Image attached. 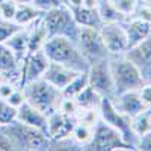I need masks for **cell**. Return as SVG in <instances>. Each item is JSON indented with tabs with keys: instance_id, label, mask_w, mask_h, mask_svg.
<instances>
[{
	"instance_id": "cell-12",
	"label": "cell",
	"mask_w": 151,
	"mask_h": 151,
	"mask_svg": "<svg viewBox=\"0 0 151 151\" xmlns=\"http://www.w3.org/2000/svg\"><path fill=\"white\" fill-rule=\"evenodd\" d=\"M74 124H76L74 116L67 115V113L60 112V110H55L53 113L47 115L45 134H47L53 142H59V141L70 139Z\"/></svg>"
},
{
	"instance_id": "cell-27",
	"label": "cell",
	"mask_w": 151,
	"mask_h": 151,
	"mask_svg": "<svg viewBox=\"0 0 151 151\" xmlns=\"http://www.w3.org/2000/svg\"><path fill=\"white\" fill-rule=\"evenodd\" d=\"M88 85H89V82H88V71H82V73H79L77 76H76L64 89H62V95L74 98Z\"/></svg>"
},
{
	"instance_id": "cell-34",
	"label": "cell",
	"mask_w": 151,
	"mask_h": 151,
	"mask_svg": "<svg viewBox=\"0 0 151 151\" xmlns=\"http://www.w3.org/2000/svg\"><path fill=\"white\" fill-rule=\"evenodd\" d=\"M6 101L11 104V106H14L15 109H18L24 101H26V97H24V92L21 88H15L14 92H12L8 98H6Z\"/></svg>"
},
{
	"instance_id": "cell-39",
	"label": "cell",
	"mask_w": 151,
	"mask_h": 151,
	"mask_svg": "<svg viewBox=\"0 0 151 151\" xmlns=\"http://www.w3.org/2000/svg\"><path fill=\"white\" fill-rule=\"evenodd\" d=\"M98 0H83V6L86 8H97Z\"/></svg>"
},
{
	"instance_id": "cell-40",
	"label": "cell",
	"mask_w": 151,
	"mask_h": 151,
	"mask_svg": "<svg viewBox=\"0 0 151 151\" xmlns=\"http://www.w3.org/2000/svg\"><path fill=\"white\" fill-rule=\"evenodd\" d=\"M17 3H32V0H15Z\"/></svg>"
},
{
	"instance_id": "cell-37",
	"label": "cell",
	"mask_w": 151,
	"mask_h": 151,
	"mask_svg": "<svg viewBox=\"0 0 151 151\" xmlns=\"http://www.w3.org/2000/svg\"><path fill=\"white\" fill-rule=\"evenodd\" d=\"M12 150H15V147L12 144L11 137L0 130V151H12Z\"/></svg>"
},
{
	"instance_id": "cell-32",
	"label": "cell",
	"mask_w": 151,
	"mask_h": 151,
	"mask_svg": "<svg viewBox=\"0 0 151 151\" xmlns=\"http://www.w3.org/2000/svg\"><path fill=\"white\" fill-rule=\"evenodd\" d=\"M32 5L42 12H47L53 8L62 6L64 5V0H32Z\"/></svg>"
},
{
	"instance_id": "cell-19",
	"label": "cell",
	"mask_w": 151,
	"mask_h": 151,
	"mask_svg": "<svg viewBox=\"0 0 151 151\" xmlns=\"http://www.w3.org/2000/svg\"><path fill=\"white\" fill-rule=\"evenodd\" d=\"M71 14L76 20V23L80 27H92L100 30L103 26V21L100 18L97 8H86V6H79V8H70Z\"/></svg>"
},
{
	"instance_id": "cell-18",
	"label": "cell",
	"mask_w": 151,
	"mask_h": 151,
	"mask_svg": "<svg viewBox=\"0 0 151 151\" xmlns=\"http://www.w3.org/2000/svg\"><path fill=\"white\" fill-rule=\"evenodd\" d=\"M17 121L32 125V127H36L42 132H45L47 129V115L42 113L41 110H38L36 107H33L27 101H24L17 109Z\"/></svg>"
},
{
	"instance_id": "cell-17",
	"label": "cell",
	"mask_w": 151,
	"mask_h": 151,
	"mask_svg": "<svg viewBox=\"0 0 151 151\" xmlns=\"http://www.w3.org/2000/svg\"><path fill=\"white\" fill-rule=\"evenodd\" d=\"M122 26H124L125 35H127L129 48L136 45V44H139V42H142L144 40H147L148 36H151V24L144 21V20L129 17L127 21L122 23Z\"/></svg>"
},
{
	"instance_id": "cell-14",
	"label": "cell",
	"mask_w": 151,
	"mask_h": 151,
	"mask_svg": "<svg viewBox=\"0 0 151 151\" xmlns=\"http://www.w3.org/2000/svg\"><path fill=\"white\" fill-rule=\"evenodd\" d=\"M0 76L5 80L15 83L17 86L20 85L21 65L5 42H0Z\"/></svg>"
},
{
	"instance_id": "cell-36",
	"label": "cell",
	"mask_w": 151,
	"mask_h": 151,
	"mask_svg": "<svg viewBox=\"0 0 151 151\" xmlns=\"http://www.w3.org/2000/svg\"><path fill=\"white\" fill-rule=\"evenodd\" d=\"M15 88H18L15 83H12L9 80H2V82H0V98L6 100L12 92H14Z\"/></svg>"
},
{
	"instance_id": "cell-28",
	"label": "cell",
	"mask_w": 151,
	"mask_h": 151,
	"mask_svg": "<svg viewBox=\"0 0 151 151\" xmlns=\"http://www.w3.org/2000/svg\"><path fill=\"white\" fill-rule=\"evenodd\" d=\"M130 17L144 20L151 24V2L150 0H139Z\"/></svg>"
},
{
	"instance_id": "cell-9",
	"label": "cell",
	"mask_w": 151,
	"mask_h": 151,
	"mask_svg": "<svg viewBox=\"0 0 151 151\" xmlns=\"http://www.w3.org/2000/svg\"><path fill=\"white\" fill-rule=\"evenodd\" d=\"M77 47L85 56V59L92 64L100 59H107L109 52L104 45V41L101 38V33L92 27H80L79 38H77Z\"/></svg>"
},
{
	"instance_id": "cell-10",
	"label": "cell",
	"mask_w": 151,
	"mask_h": 151,
	"mask_svg": "<svg viewBox=\"0 0 151 151\" xmlns=\"http://www.w3.org/2000/svg\"><path fill=\"white\" fill-rule=\"evenodd\" d=\"M104 45L109 52V56H119L129 48L127 35H125L122 23H104L100 29Z\"/></svg>"
},
{
	"instance_id": "cell-33",
	"label": "cell",
	"mask_w": 151,
	"mask_h": 151,
	"mask_svg": "<svg viewBox=\"0 0 151 151\" xmlns=\"http://www.w3.org/2000/svg\"><path fill=\"white\" fill-rule=\"evenodd\" d=\"M60 112L67 113V115H74V112L77 110V104H76V100L74 98H70V97H62L60 100V104H59V109Z\"/></svg>"
},
{
	"instance_id": "cell-26",
	"label": "cell",
	"mask_w": 151,
	"mask_h": 151,
	"mask_svg": "<svg viewBox=\"0 0 151 151\" xmlns=\"http://www.w3.org/2000/svg\"><path fill=\"white\" fill-rule=\"evenodd\" d=\"M92 133H94V125L76 121L74 127H73V132H71V139L74 141V144L79 148L83 150L85 145L91 141Z\"/></svg>"
},
{
	"instance_id": "cell-16",
	"label": "cell",
	"mask_w": 151,
	"mask_h": 151,
	"mask_svg": "<svg viewBox=\"0 0 151 151\" xmlns=\"http://www.w3.org/2000/svg\"><path fill=\"white\" fill-rule=\"evenodd\" d=\"M112 100L113 106L116 107V110H119L121 113H124L125 116L129 118H133L134 115H137L139 112L148 109L144 106L142 100L139 97V92H137V89L134 91H127V92H122V94H118L115 95Z\"/></svg>"
},
{
	"instance_id": "cell-13",
	"label": "cell",
	"mask_w": 151,
	"mask_h": 151,
	"mask_svg": "<svg viewBox=\"0 0 151 151\" xmlns=\"http://www.w3.org/2000/svg\"><path fill=\"white\" fill-rule=\"evenodd\" d=\"M124 58H127L139 70L145 82H151V36L127 48L124 52Z\"/></svg>"
},
{
	"instance_id": "cell-1",
	"label": "cell",
	"mask_w": 151,
	"mask_h": 151,
	"mask_svg": "<svg viewBox=\"0 0 151 151\" xmlns=\"http://www.w3.org/2000/svg\"><path fill=\"white\" fill-rule=\"evenodd\" d=\"M42 50L47 55L48 60L62 64L71 70L82 73V71H88V68H89V62L85 59V56L79 50L77 44L65 36L48 38L42 47Z\"/></svg>"
},
{
	"instance_id": "cell-22",
	"label": "cell",
	"mask_w": 151,
	"mask_h": 151,
	"mask_svg": "<svg viewBox=\"0 0 151 151\" xmlns=\"http://www.w3.org/2000/svg\"><path fill=\"white\" fill-rule=\"evenodd\" d=\"M44 12L40 11L38 8H35L32 3H18L17 12H15V17L14 21L21 27H26L30 26L33 21H36L40 17H42Z\"/></svg>"
},
{
	"instance_id": "cell-38",
	"label": "cell",
	"mask_w": 151,
	"mask_h": 151,
	"mask_svg": "<svg viewBox=\"0 0 151 151\" xmlns=\"http://www.w3.org/2000/svg\"><path fill=\"white\" fill-rule=\"evenodd\" d=\"M137 150L151 151V132L139 137V142H137Z\"/></svg>"
},
{
	"instance_id": "cell-2",
	"label": "cell",
	"mask_w": 151,
	"mask_h": 151,
	"mask_svg": "<svg viewBox=\"0 0 151 151\" xmlns=\"http://www.w3.org/2000/svg\"><path fill=\"white\" fill-rule=\"evenodd\" d=\"M3 133H6L15 150L21 151H44V150H52L53 141L45 134V132L32 127V125L23 124L20 121H12L9 124H5L0 127Z\"/></svg>"
},
{
	"instance_id": "cell-3",
	"label": "cell",
	"mask_w": 151,
	"mask_h": 151,
	"mask_svg": "<svg viewBox=\"0 0 151 151\" xmlns=\"http://www.w3.org/2000/svg\"><path fill=\"white\" fill-rule=\"evenodd\" d=\"M23 92L26 97V101L30 103L33 107L41 110L45 115H50L55 110L59 109L60 100H62V91L50 85L44 79H38L27 82L23 86Z\"/></svg>"
},
{
	"instance_id": "cell-20",
	"label": "cell",
	"mask_w": 151,
	"mask_h": 151,
	"mask_svg": "<svg viewBox=\"0 0 151 151\" xmlns=\"http://www.w3.org/2000/svg\"><path fill=\"white\" fill-rule=\"evenodd\" d=\"M5 44L11 48V52L15 55L17 60L21 64L23 59L26 58L27 53H29V32H27V26L17 30Z\"/></svg>"
},
{
	"instance_id": "cell-41",
	"label": "cell",
	"mask_w": 151,
	"mask_h": 151,
	"mask_svg": "<svg viewBox=\"0 0 151 151\" xmlns=\"http://www.w3.org/2000/svg\"><path fill=\"white\" fill-rule=\"evenodd\" d=\"M2 2H3V0H0V3H2Z\"/></svg>"
},
{
	"instance_id": "cell-21",
	"label": "cell",
	"mask_w": 151,
	"mask_h": 151,
	"mask_svg": "<svg viewBox=\"0 0 151 151\" xmlns=\"http://www.w3.org/2000/svg\"><path fill=\"white\" fill-rule=\"evenodd\" d=\"M27 32H29V53L41 50L44 47L45 41L48 40V32H47L42 17L33 21L30 26H27Z\"/></svg>"
},
{
	"instance_id": "cell-23",
	"label": "cell",
	"mask_w": 151,
	"mask_h": 151,
	"mask_svg": "<svg viewBox=\"0 0 151 151\" xmlns=\"http://www.w3.org/2000/svg\"><path fill=\"white\" fill-rule=\"evenodd\" d=\"M76 104L77 107H83V109H97L100 110V104H101L103 97L100 95L92 86H85L83 89L74 97Z\"/></svg>"
},
{
	"instance_id": "cell-4",
	"label": "cell",
	"mask_w": 151,
	"mask_h": 151,
	"mask_svg": "<svg viewBox=\"0 0 151 151\" xmlns=\"http://www.w3.org/2000/svg\"><path fill=\"white\" fill-rule=\"evenodd\" d=\"M109 64H110L113 83H115V95L139 89L145 83L139 70L127 58H124V55L109 56Z\"/></svg>"
},
{
	"instance_id": "cell-15",
	"label": "cell",
	"mask_w": 151,
	"mask_h": 151,
	"mask_svg": "<svg viewBox=\"0 0 151 151\" xmlns=\"http://www.w3.org/2000/svg\"><path fill=\"white\" fill-rule=\"evenodd\" d=\"M77 74H79V71L71 70V68L62 65V64L50 60L41 79H44L45 82H48L50 85H53L55 88H58V89L62 91Z\"/></svg>"
},
{
	"instance_id": "cell-7",
	"label": "cell",
	"mask_w": 151,
	"mask_h": 151,
	"mask_svg": "<svg viewBox=\"0 0 151 151\" xmlns=\"http://www.w3.org/2000/svg\"><path fill=\"white\" fill-rule=\"evenodd\" d=\"M100 118H101L104 122H107L109 125H112L115 130H118L119 134L122 136V139L133 150H137L139 137H137L134 134V132L132 130L130 118L125 116L119 110H116V107L113 106L110 98H103L101 100V104H100Z\"/></svg>"
},
{
	"instance_id": "cell-5",
	"label": "cell",
	"mask_w": 151,
	"mask_h": 151,
	"mask_svg": "<svg viewBox=\"0 0 151 151\" xmlns=\"http://www.w3.org/2000/svg\"><path fill=\"white\" fill-rule=\"evenodd\" d=\"M42 20L48 32V38L52 36H65L68 40L77 42L80 26L76 23L68 6L62 5L53 8L42 14Z\"/></svg>"
},
{
	"instance_id": "cell-25",
	"label": "cell",
	"mask_w": 151,
	"mask_h": 151,
	"mask_svg": "<svg viewBox=\"0 0 151 151\" xmlns=\"http://www.w3.org/2000/svg\"><path fill=\"white\" fill-rule=\"evenodd\" d=\"M130 124H132V130L134 132L137 137L150 133L151 132V107L139 112L137 115L130 118Z\"/></svg>"
},
{
	"instance_id": "cell-42",
	"label": "cell",
	"mask_w": 151,
	"mask_h": 151,
	"mask_svg": "<svg viewBox=\"0 0 151 151\" xmlns=\"http://www.w3.org/2000/svg\"><path fill=\"white\" fill-rule=\"evenodd\" d=\"M150 2H151V0H150Z\"/></svg>"
},
{
	"instance_id": "cell-6",
	"label": "cell",
	"mask_w": 151,
	"mask_h": 151,
	"mask_svg": "<svg viewBox=\"0 0 151 151\" xmlns=\"http://www.w3.org/2000/svg\"><path fill=\"white\" fill-rule=\"evenodd\" d=\"M83 150L89 151H115V150H133L127 142L122 139L118 130H115L104 122L101 118L94 125V133L91 141L85 145Z\"/></svg>"
},
{
	"instance_id": "cell-31",
	"label": "cell",
	"mask_w": 151,
	"mask_h": 151,
	"mask_svg": "<svg viewBox=\"0 0 151 151\" xmlns=\"http://www.w3.org/2000/svg\"><path fill=\"white\" fill-rule=\"evenodd\" d=\"M110 2L121 14H124L125 17H130L139 0H110Z\"/></svg>"
},
{
	"instance_id": "cell-8",
	"label": "cell",
	"mask_w": 151,
	"mask_h": 151,
	"mask_svg": "<svg viewBox=\"0 0 151 151\" xmlns=\"http://www.w3.org/2000/svg\"><path fill=\"white\" fill-rule=\"evenodd\" d=\"M88 82H89V86H92L103 98L115 97V83H113V77H112L109 58L89 64Z\"/></svg>"
},
{
	"instance_id": "cell-30",
	"label": "cell",
	"mask_w": 151,
	"mask_h": 151,
	"mask_svg": "<svg viewBox=\"0 0 151 151\" xmlns=\"http://www.w3.org/2000/svg\"><path fill=\"white\" fill-rule=\"evenodd\" d=\"M17 8H18V3L15 0H3V2L0 3V17L5 18V20L14 21Z\"/></svg>"
},
{
	"instance_id": "cell-29",
	"label": "cell",
	"mask_w": 151,
	"mask_h": 151,
	"mask_svg": "<svg viewBox=\"0 0 151 151\" xmlns=\"http://www.w3.org/2000/svg\"><path fill=\"white\" fill-rule=\"evenodd\" d=\"M20 29H21V26H18L15 21L5 20V18L0 17V42H6L9 38Z\"/></svg>"
},
{
	"instance_id": "cell-35",
	"label": "cell",
	"mask_w": 151,
	"mask_h": 151,
	"mask_svg": "<svg viewBox=\"0 0 151 151\" xmlns=\"http://www.w3.org/2000/svg\"><path fill=\"white\" fill-rule=\"evenodd\" d=\"M137 92H139V97L142 100L144 106L151 107V82H145L139 89H137Z\"/></svg>"
},
{
	"instance_id": "cell-24",
	"label": "cell",
	"mask_w": 151,
	"mask_h": 151,
	"mask_svg": "<svg viewBox=\"0 0 151 151\" xmlns=\"http://www.w3.org/2000/svg\"><path fill=\"white\" fill-rule=\"evenodd\" d=\"M97 12L103 23H124L127 21L129 17H125L124 14L113 6L110 0H98L97 3Z\"/></svg>"
},
{
	"instance_id": "cell-11",
	"label": "cell",
	"mask_w": 151,
	"mask_h": 151,
	"mask_svg": "<svg viewBox=\"0 0 151 151\" xmlns=\"http://www.w3.org/2000/svg\"><path fill=\"white\" fill-rule=\"evenodd\" d=\"M48 58L44 53V50H36L33 53H27V56L23 59L21 62V79H20V85L18 88H21L26 85L27 82L32 80H38L42 77V74L48 65Z\"/></svg>"
}]
</instances>
